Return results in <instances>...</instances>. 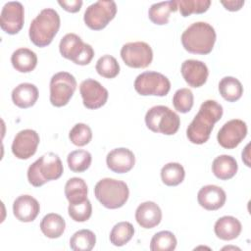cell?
<instances>
[{
	"mask_svg": "<svg viewBox=\"0 0 251 251\" xmlns=\"http://www.w3.org/2000/svg\"><path fill=\"white\" fill-rule=\"evenodd\" d=\"M247 135L246 123L239 119L226 122L219 130L217 139L219 144L226 149H233Z\"/></svg>",
	"mask_w": 251,
	"mask_h": 251,
	"instance_id": "obj_12",
	"label": "cell"
},
{
	"mask_svg": "<svg viewBox=\"0 0 251 251\" xmlns=\"http://www.w3.org/2000/svg\"><path fill=\"white\" fill-rule=\"evenodd\" d=\"M226 195L225 190L217 185H205L198 191L197 200L201 207L209 211H216L224 206Z\"/></svg>",
	"mask_w": 251,
	"mask_h": 251,
	"instance_id": "obj_18",
	"label": "cell"
},
{
	"mask_svg": "<svg viewBox=\"0 0 251 251\" xmlns=\"http://www.w3.org/2000/svg\"><path fill=\"white\" fill-rule=\"evenodd\" d=\"M40 211L38 201L30 195H21L13 203L14 216L24 223H29L35 220Z\"/></svg>",
	"mask_w": 251,
	"mask_h": 251,
	"instance_id": "obj_19",
	"label": "cell"
},
{
	"mask_svg": "<svg viewBox=\"0 0 251 251\" xmlns=\"http://www.w3.org/2000/svg\"><path fill=\"white\" fill-rule=\"evenodd\" d=\"M87 185L80 177H72L65 184V195L69 203H77L87 199Z\"/></svg>",
	"mask_w": 251,
	"mask_h": 251,
	"instance_id": "obj_28",
	"label": "cell"
},
{
	"mask_svg": "<svg viewBox=\"0 0 251 251\" xmlns=\"http://www.w3.org/2000/svg\"><path fill=\"white\" fill-rule=\"evenodd\" d=\"M96 243V236L89 229L75 231L70 238V247L74 251H90Z\"/></svg>",
	"mask_w": 251,
	"mask_h": 251,
	"instance_id": "obj_29",
	"label": "cell"
},
{
	"mask_svg": "<svg viewBox=\"0 0 251 251\" xmlns=\"http://www.w3.org/2000/svg\"><path fill=\"white\" fill-rule=\"evenodd\" d=\"M176 238L173 232L169 230H162L153 235L150 242V250L173 251L176 249Z\"/></svg>",
	"mask_w": 251,
	"mask_h": 251,
	"instance_id": "obj_33",
	"label": "cell"
},
{
	"mask_svg": "<svg viewBox=\"0 0 251 251\" xmlns=\"http://www.w3.org/2000/svg\"><path fill=\"white\" fill-rule=\"evenodd\" d=\"M117 13V5L113 0H99L89 5L83 16L85 25L93 30L104 28Z\"/></svg>",
	"mask_w": 251,
	"mask_h": 251,
	"instance_id": "obj_9",
	"label": "cell"
},
{
	"mask_svg": "<svg viewBox=\"0 0 251 251\" xmlns=\"http://www.w3.org/2000/svg\"><path fill=\"white\" fill-rule=\"evenodd\" d=\"M68 213L71 219L75 222H86L89 220L92 214L91 203L88 199L77 203H70L68 207Z\"/></svg>",
	"mask_w": 251,
	"mask_h": 251,
	"instance_id": "obj_36",
	"label": "cell"
},
{
	"mask_svg": "<svg viewBox=\"0 0 251 251\" xmlns=\"http://www.w3.org/2000/svg\"><path fill=\"white\" fill-rule=\"evenodd\" d=\"M135 220L143 228H153L161 223L162 211L153 201L141 203L135 211Z\"/></svg>",
	"mask_w": 251,
	"mask_h": 251,
	"instance_id": "obj_20",
	"label": "cell"
},
{
	"mask_svg": "<svg viewBox=\"0 0 251 251\" xmlns=\"http://www.w3.org/2000/svg\"><path fill=\"white\" fill-rule=\"evenodd\" d=\"M39 144V135L33 129H23L14 137L12 143L13 154L21 160H26L33 156Z\"/></svg>",
	"mask_w": 251,
	"mask_h": 251,
	"instance_id": "obj_15",
	"label": "cell"
},
{
	"mask_svg": "<svg viewBox=\"0 0 251 251\" xmlns=\"http://www.w3.org/2000/svg\"><path fill=\"white\" fill-rule=\"evenodd\" d=\"M95 69L101 76L106 78H114L120 73V65L118 61L111 55L100 57L96 63Z\"/></svg>",
	"mask_w": 251,
	"mask_h": 251,
	"instance_id": "obj_34",
	"label": "cell"
},
{
	"mask_svg": "<svg viewBox=\"0 0 251 251\" xmlns=\"http://www.w3.org/2000/svg\"><path fill=\"white\" fill-rule=\"evenodd\" d=\"M63 171L60 157L53 152H49L42 155L28 167L27 179L31 185L39 187L47 181L58 179Z\"/></svg>",
	"mask_w": 251,
	"mask_h": 251,
	"instance_id": "obj_4",
	"label": "cell"
},
{
	"mask_svg": "<svg viewBox=\"0 0 251 251\" xmlns=\"http://www.w3.org/2000/svg\"><path fill=\"white\" fill-rule=\"evenodd\" d=\"M59 50L64 58L80 66L88 65L94 56L91 45L84 43L75 33H67L63 36L59 44Z\"/></svg>",
	"mask_w": 251,
	"mask_h": 251,
	"instance_id": "obj_7",
	"label": "cell"
},
{
	"mask_svg": "<svg viewBox=\"0 0 251 251\" xmlns=\"http://www.w3.org/2000/svg\"><path fill=\"white\" fill-rule=\"evenodd\" d=\"M37 87L29 82H24L16 86L12 91V100L16 106L26 109L35 104L38 99Z\"/></svg>",
	"mask_w": 251,
	"mask_h": 251,
	"instance_id": "obj_21",
	"label": "cell"
},
{
	"mask_svg": "<svg viewBox=\"0 0 251 251\" xmlns=\"http://www.w3.org/2000/svg\"><path fill=\"white\" fill-rule=\"evenodd\" d=\"M221 3L228 11H238L244 5V0H228V1H221Z\"/></svg>",
	"mask_w": 251,
	"mask_h": 251,
	"instance_id": "obj_40",
	"label": "cell"
},
{
	"mask_svg": "<svg viewBox=\"0 0 251 251\" xmlns=\"http://www.w3.org/2000/svg\"><path fill=\"white\" fill-rule=\"evenodd\" d=\"M238 165L236 160L229 155H220L212 163L213 174L222 180H226L235 176Z\"/></svg>",
	"mask_w": 251,
	"mask_h": 251,
	"instance_id": "obj_23",
	"label": "cell"
},
{
	"mask_svg": "<svg viewBox=\"0 0 251 251\" xmlns=\"http://www.w3.org/2000/svg\"><path fill=\"white\" fill-rule=\"evenodd\" d=\"M79 92L84 107L98 109L105 105L108 100V90L97 80L86 78L79 85Z\"/></svg>",
	"mask_w": 251,
	"mask_h": 251,
	"instance_id": "obj_14",
	"label": "cell"
},
{
	"mask_svg": "<svg viewBox=\"0 0 251 251\" xmlns=\"http://www.w3.org/2000/svg\"><path fill=\"white\" fill-rule=\"evenodd\" d=\"M177 9V2L176 0L158 2L150 6L148 16L150 21L155 25H167L169 23L170 14L176 12Z\"/></svg>",
	"mask_w": 251,
	"mask_h": 251,
	"instance_id": "obj_25",
	"label": "cell"
},
{
	"mask_svg": "<svg viewBox=\"0 0 251 251\" xmlns=\"http://www.w3.org/2000/svg\"><path fill=\"white\" fill-rule=\"evenodd\" d=\"M11 63L18 72L29 73L33 71L37 65V56L28 48H19L13 52Z\"/></svg>",
	"mask_w": 251,
	"mask_h": 251,
	"instance_id": "obj_24",
	"label": "cell"
},
{
	"mask_svg": "<svg viewBox=\"0 0 251 251\" xmlns=\"http://www.w3.org/2000/svg\"><path fill=\"white\" fill-rule=\"evenodd\" d=\"M185 172L179 163H168L161 170L162 181L168 186H176L184 179Z\"/></svg>",
	"mask_w": 251,
	"mask_h": 251,
	"instance_id": "obj_31",
	"label": "cell"
},
{
	"mask_svg": "<svg viewBox=\"0 0 251 251\" xmlns=\"http://www.w3.org/2000/svg\"><path fill=\"white\" fill-rule=\"evenodd\" d=\"M91 154L86 150H75L69 153L67 157L68 166L75 173H82L86 171L91 164Z\"/></svg>",
	"mask_w": 251,
	"mask_h": 251,
	"instance_id": "obj_32",
	"label": "cell"
},
{
	"mask_svg": "<svg viewBox=\"0 0 251 251\" xmlns=\"http://www.w3.org/2000/svg\"><path fill=\"white\" fill-rule=\"evenodd\" d=\"M25 22V9L21 2H7L1 11L0 26L8 34L18 33Z\"/></svg>",
	"mask_w": 251,
	"mask_h": 251,
	"instance_id": "obj_13",
	"label": "cell"
},
{
	"mask_svg": "<svg viewBox=\"0 0 251 251\" xmlns=\"http://www.w3.org/2000/svg\"><path fill=\"white\" fill-rule=\"evenodd\" d=\"M176 2L182 17H188L191 14H202L211 5L210 0H177Z\"/></svg>",
	"mask_w": 251,
	"mask_h": 251,
	"instance_id": "obj_35",
	"label": "cell"
},
{
	"mask_svg": "<svg viewBox=\"0 0 251 251\" xmlns=\"http://www.w3.org/2000/svg\"><path fill=\"white\" fill-rule=\"evenodd\" d=\"M60 16L52 8H45L31 21L28 35L31 42L38 47L49 45L60 28Z\"/></svg>",
	"mask_w": 251,
	"mask_h": 251,
	"instance_id": "obj_3",
	"label": "cell"
},
{
	"mask_svg": "<svg viewBox=\"0 0 251 251\" xmlns=\"http://www.w3.org/2000/svg\"><path fill=\"white\" fill-rule=\"evenodd\" d=\"M69 138L76 146H84L91 141L92 130L89 126L78 123L75 124L69 132Z\"/></svg>",
	"mask_w": 251,
	"mask_h": 251,
	"instance_id": "obj_37",
	"label": "cell"
},
{
	"mask_svg": "<svg viewBox=\"0 0 251 251\" xmlns=\"http://www.w3.org/2000/svg\"><path fill=\"white\" fill-rule=\"evenodd\" d=\"M241 229V223L232 216H224L220 218L214 226L215 234L222 240L235 239L240 234Z\"/></svg>",
	"mask_w": 251,
	"mask_h": 251,
	"instance_id": "obj_22",
	"label": "cell"
},
{
	"mask_svg": "<svg viewBox=\"0 0 251 251\" xmlns=\"http://www.w3.org/2000/svg\"><path fill=\"white\" fill-rule=\"evenodd\" d=\"M134 89L142 96H166L171 89V82L161 73L144 72L136 76Z\"/></svg>",
	"mask_w": 251,
	"mask_h": 251,
	"instance_id": "obj_10",
	"label": "cell"
},
{
	"mask_svg": "<svg viewBox=\"0 0 251 251\" xmlns=\"http://www.w3.org/2000/svg\"><path fill=\"white\" fill-rule=\"evenodd\" d=\"M76 88L75 76L68 72H59L50 79V102L55 107L69 103Z\"/></svg>",
	"mask_w": 251,
	"mask_h": 251,
	"instance_id": "obj_8",
	"label": "cell"
},
{
	"mask_svg": "<svg viewBox=\"0 0 251 251\" xmlns=\"http://www.w3.org/2000/svg\"><path fill=\"white\" fill-rule=\"evenodd\" d=\"M194 102V96L190 89H177L173 97V104L175 109L180 113H187L191 110Z\"/></svg>",
	"mask_w": 251,
	"mask_h": 251,
	"instance_id": "obj_38",
	"label": "cell"
},
{
	"mask_svg": "<svg viewBox=\"0 0 251 251\" xmlns=\"http://www.w3.org/2000/svg\"><path fill=\"white\" fill-rule=\"evenodd\" d=\"M219 91L227 102L237 101L243 94L241 82L233 76H225L219 82Z\"/></svg>",
	"mask_w": 251,
	"mask_h": 251,
	"instance_id": "obj_27",
	"label": "cell"
},
{
	"mask_svg": "<svg viewBox=\"0 0 251 251\" xmlns=\"http://www.w3.org/2000/svg\"><path fill=\"white\" fill-rule=\"evenodd\" d=\"M145 124L153 132L173 135L179 128L180 119L178 115L169 107L157 105L147 111L145 115Z\"/></svg>",
	"mask_w": 251,
	"mask_h": 251,
	"instance_id": "obj_6",
	"label": "cell"
},
{
	"mask_svg": "<svg viewBox=\"0 0 251 251\" xmlns=\"http://www.w3.org/2000/svg\"><path fill=\"white\" fill-rule=\"evenodd\" d=\"M181 75L186 83L191 87L202 86L208 78L209 70L205 63L199 60H185L180 67Z\"/></svg>",
	"mask_w": 251,
	"mask_h": 251,
	"instance_id": "obj_16",
	"label": "cell"
},
{
	"mask_svg": "<svg viewBox=\"0 0 251 251\" xmlns=\"http://www.w3.org/2000/svg\"><path fill=\"white\" fill-rule=\"evenodd\" d=\"M58 3L66 11L71 12V13L78 12L82 6L81 0H59Z\"/></svg>",
	"mask_w": 251,
	"mask_h": 251,
	"instance_id": "obj_39",
	"label": "cell"
},
{
	"mask_svg": "<svg viewBox=\"0 0 251 251\" xmlns=\"http://www.w3.org/2000/svg\"><path fill=\"white\" fill-rule=\"evenodd\" d=\"M66 227V222L62 216L56 213H49L43 217L40 222V229L48 238L60 237Z\"/></svg>",
	"mask_w": 251,
	"mask_h": 251,
	"instance_id": "obj_26",
	"label": "cell"
},
{
	"mask_svg": "<svg viewBox=\"0 0 251 251\" xmlns=\"http://www.w3.org/2000/svg\"><path fill=\"white\" fill-rule=\"evenodd\" d=\"M134 227L128 222H120L116 224L110 232V241L115 246L126 245L133 236Z\"/></svg>",
	"mask_w": 251,
	"mask_h": 251,
	"instance_id": "obj_30",
	"label": "cell"
},
{
	"mask_svg": "<svg viewBox=\"0 0 251 251\" xmlns=\"http://www.w3.org/2000/svg\"><path fill=\"white\" fill-rule=\"evenodd\" d=\"M223 106L215 100L204 101L196 116L186 129V136L191 143L203 144L208 141L214 125L223 116Z\"/></svg>",
	"mask_w": 251,
	"mask_h": 251,
	"instance_id": "obj_1",
	"label": "cell"
},
{
	"mask_svg": "<svg viewBox=\"0 0 251 251\" xmlns=\"http://www.w3.org/2000/svg\"><path fill=\"white\" fill-rule=\"evenodd\" d=\"M121 57L126 66L135 69H144L151 64L153 51L146 42H128L123 45Z\"/></svg>",
	"mask_w": 251,
	"mask_h": 251,
	"instance_id": "obj_11",
	"label": "cell"
},
{
	"mask_svg": "<svg viewBox=\"0 0 251 251\" xmlns=\"http://www.w3.org/2000/svg\"><path fill=\"white\" fill-rule=\"evenodd\" d=\"M215 28L208 23L191 24L181 34V43L186 51L192 54H209L216 42Z\"/></svg>",
	"mask_w": 251,
	"mask_h": 251,
	"instance_id": "obj_2",
	"label": "cell"
},
{
	"mask_svg": "<svg viewBox=\"0 0 251 251\" xmlns=\"http://www.w3.org/2000/svg\"><path fill=\"white\" fill-rule=\"evenodd\" d=\"M106 163L107 167L112 172L117 174H125L133 168L135 164V157L131 150L125 147H120L113 149L107 154Z\"/></svg>",
	"mask_w": 251,
	"mask_h": 251,
	"instance_id": "obj_17",
	"label": "cell"
},
{
	"mask_svg": "<svg viewBox=\"0 0 251 251\" xmlns=\"http://www.w3.org/2000/svg\"><path fill=\"white\" fill-rule=\"evenodd\" d=\"M94 195L104 207L118 209L123 207L127 201L129 190L125 181L105 177L95 184Z\"/></svg>",
	"mask_w": 251,
	"mask_h": 251,
	"instance_id": "obj_5",
	"label": "cell"
}]
</instances>
